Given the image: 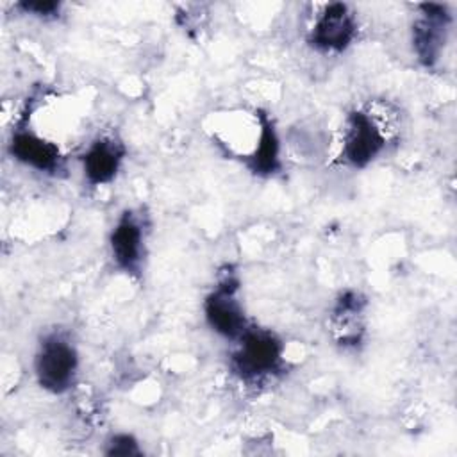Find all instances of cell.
Segmentation results:
<instances>
[{
	"label": "cell",
	"mask_w": 457,
	"mask_h": 457,
	"mask_svg": "<svg viewBox=\"0 0 457 457\" xmlns=\"http://www.w3.org/2000/svg\"><path fill=\"white\" fill-rule=\"evenodd\" d=\"M79 370L75 345L59 332L46 334L34 355V375L45 391L61 395L71 387Z\"/></svg>",
	"instance_id": "1"
},
{
	"label": "cell",
	"mask_w": 457,
	"mask_h": 457,
	"mask_svg": "<svg viewBox=\"0 0 457 457\" xmlns=\"http://www.w3.org/2000/svg\"><path fill=\"white\" fill-rule=\"evenodd\" d=\"M237 341L232 364L243 378H262L280 366L282 345L271 332L262 328H246Z\"/></svg>",
	"instance_id": "2"
},
{
	"label": "cell",
	"mask_w": 457,
	"mask_h": 457,
	"mask_svg": "<svg viewBox=\"0 0 457 457\" xmlns=\"http://www.w3.org/2000/svg\"><path fill=\"white\" fill-rule=\"evenodd\" d=\"M386 148V134L375 118L366 111H355L348 116L341 155L353 168H364L375 161Z\"/></svg>",
	"instance_id": "3"
},
{
	"label": "cell",
	"mask_w": 457,
	"mask_h": 457,
	"mask_svg": "<svg viewBox=\"0 0 457 457\" xmlns=\"http://www.w3.org/2000/svg\"><path fill=\"white\" fill-rule=\"evenodd\" d=\"M237 282L227 275L204 302L207 325L220 336L237 339L246 328V318L237 296Z\"/></svg>",
	"instance_id": "4"
},
{
	"label": "cell",
	"mask_w": 457,
	"mask_h": 457,
	"mask_svg": "<svg viewBox=\"0 0 457 457\" xmlns=\"http://www.w3.org/2000/svg\"><path fill=\"white\" fill-rule=\"evenodd\" d=\"M421 16L412 27V46L425 66H434L443 52L450 27V12L441 4H421Z\"/></svg>",
	"instance_id": "5"
},
{
	"label": "cell",
	"mask_w": 457,
	"mask_h": 457,
	"mask_svg": "<svg viewBox=\"0 0 457 457\" xmlns=\"http://www.w3.org/2000/svg\"><path fill=\"white\" fill-rule=\"evenodd\" d=\"M355 37V18L345 4H330L314 21L309 43L325 54L343 52Z\"/></svg>",
	"instance_id": "6"
},
{
	"label": "cell",
	"mask_w": 457,
	"mask_h": 457,
	"mask_svg": "<svg viewBox=\"0 0 457 457\" xmlns=\"http://www.w3.org/2000/svg\"><path fill=\"white\" fill-rule=\"evenodd\" d=\"M109 246L112 261L120 270L127 273L139 270L145 250V230L132 211H125L114 223Z\"/></svg>",
	"instance_id": "7"
},
{
	"label": "cell",
	"mask_w": 457,
	"mask_h": 457,
	"mask_svg": "<svg viewBox=\"0 0 457 457\" xmlns=\"http://www.w3.org/2000/svg\"><path fill=\"white\" fill-rule=\"evenodd\" d=\"M125 148L112 137H100L87 146L82 155V171L89 186L109 184L123 161Z\"/></svg>",
	"instance_id": "8"
},
{
	"label": "cell",
	"mask_w": 457,
	"mask_h": 457,
	"mask_svg": "<svg viewBox=\"0 0 457 457\" xmlns=\"http://www.w3.org/2000/svg\"><path fill=\"white\" fill-rule=\"evenodd\" d=\"M12 157L36 171H55L59 168V150L54 143L39 137L32 130L20 129L12 134L9 143Z\"/></svg>",
	"instance_id": "9"
},
{
	"label": "cell",
	"mask_w": 457,
	"mask_h": 457,
	"mask_svg": "<svg viewBox=\"0 0 457 457\" xmlns=\"http://www.w3.org/2000/svg\"><path fill=\"white\" fill-rule=\"evenodd\" d=\"M364 300L355 291H346L336 302L332 312V323L337 332V341L341 345H355L361 341L362 334V312H364Z\"/></svg>",
	"instance_id": "10"
},
{
	"label": "cell",
	"mask_w": 457,
	"mask_h": 457,
	"mask_svg": "<svg viewBox=\"0 0 457 457\" xmlns=\"http://www.w3.org/2000/svg\"><path fill=\"white\" fill-rule=\"evenodd\" d=\"M278 168V137L271 121L261 118V137L253 155L250 157V170L257 175H271Z\"/></svg>",
	"instance_id": "11"
},
{
	"label": "cell",
	"mask_w": 457,
	"mask_h": 457,
	"mask_svg": "<svg viewBox=\"0 0 457 457\" xmlns=\"http://www.w3.org/2000/svg\"><path fill=\"white\" fill-rule=\"evenodd\" d=\"M105 453L109 455H139L141 448L137 445V441L130 436V434H114L109 441H107V448Z\"/></svg>",
	"instance_id": "12"
},
{
	"label": "cell",
	"mask_w": 457,
	"mask_h": 457,
	"mask_svg": "<svg viewBox=\"0 0 457 457\" xmlns=\"http://www.w3.org/2000/svg\"><path fill=\"white\" fill-rule=\"evenodd\" d=\"M18 7L23 9V12L37 18H54L61 9V4L59 2H21L18 4Z\"/></svg>",
	"instance_id": "13"
}]
</instances>
